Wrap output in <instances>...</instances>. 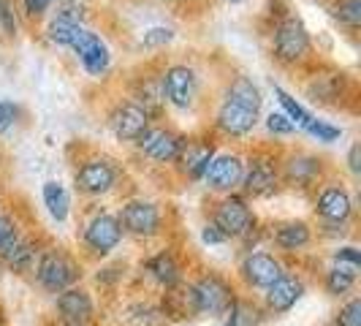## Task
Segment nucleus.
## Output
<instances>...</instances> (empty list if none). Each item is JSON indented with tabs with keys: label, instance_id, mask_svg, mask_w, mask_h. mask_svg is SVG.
Returning a JSON list of instances; mask_svg holds the SVG:
<instances>
[{
	"label": "nucleus",
	"instance_id": "1",
	"mask_svg": "<svg viewBox=\"0 0 361 326\" xmlns=\"http://www.w3.org/2000/svg\"><path fill=\"white\" fill-rule=\"evenodd\" d=\"M269 57L286 71H299L315 63V41L296 11L283 8L271 19L269 28Z\"/></svg>",
	"mask_w": 361,
	"mask_h": 326
},
{
	"label": "nucleus",
	"instance_id": "2",
	"mask_svg": "<svg viewBox=\"0 0 361 326\" xmlns=\"http://www.w3.org/2000/svg\"><path fill=\"white\" fill-rule=\"evenodd\" d=\"M209 220L226 234L228 242L245 245V250L261 248V242L267 239V226H261L253 210V201H247L239 191L217 196L209 210Z\"/></svg>",
	"mask_w": 361,
	"mask_h": 326
},
{
	"label": "nucleus",
	"instance_id": "3",
	"mask_svg": "<svg viewBox=\"0 0 361 326\" xmlns=\"http://www.w3.org/2000/svg\"><path fill=\"white\" fill-rule=\"evenodd\" d=\"M166 109L177 114H196L204 104V73L190 60H171L158 68Z\"/></svg>",
	"mask_w": 361,
	"mask_h": 326
},
{
	"label": "nucleus",
	"instance_id": "4",
	"mask_svg": "<svg viewBox=\"0 0 361 326\" xmlns=\"http://www.w3.org/2000/svg\"><path fill=\"white\" fill-rule=\"evenodd\" d=\"M126 182V166L106 152H90L73 169V191L87 201H101L117 193Z\"/></svg>",
	"mask_w": 361,
	"mask_h": 326
},
{
	"label": "nucleus",
	"instance_id": "5",
	"mask_svg": "<svg viewBox=\"0 0 361 326\" xmlns=\"http://www.w3.org/2000/svg\"><path fill=\"white\" fill-rule=\"evenodd\" d=\"M33 286L44 294H60V291L71 289L76 283H82L85 277V261L79 253H71L68 248L63 245H44V250L38 253V261L33 272Z\"/></svg>",
	"mask_w": 361,
	"mask_h": 326
},
{
	"label": "nucleus",
	"instance_id": "6",
	"mask_svg": "<svg viewBox=\"0 0 361 326\" xmlns=\"http://www.w3.org/2000/svg\"><path fill=\"white\" fill-rule=\"evenodd\" d=\"M76 236H79L82 261H106L126 239L117 215L106 207H95L90 215L82 220V229Z\"/></svg>",
	"mask_w": 361,
	"mask_h": 326
},
{
	"label": "nucleus",
	"instance_id": "7",
	"mask_svg": "<svg viewBox=\"0 0 361 326\" xmlns=\"http://www.w3.org/2000/svg\"><path fill=\"white\" fill-rule=\"evenodd\" d=\"M326 177H331V171H329V163H326L324 155H318L312 150H305V147H290L286 152H280V182H283V191L312 196Z\"/></svg>",
	"mask_w": 361,
	"mask_h": 326
},
{
	"label": "nucleus",
	"instance_id": "8",
	"mask_svg": "<svg viewBox=\"0 0 361 326\" xmlns=\"http://www.w3.org/2000/svg\"><path fill=\"white\" fill-rule=\"evenodd\" d=\"M114 215L120 220L123 234L136 239V242H155L169 229L163 204L149 199V196H128V199L120 201Z\"/></svg>",
	"mask_w": 361,
	"mask_h": 326
},
{
	"label": "nucleus",
	"instance_id": "9",
	"mask_svg": "<svg viewBox=\"0 0 361 326\" xmlns=\"http://www.w3.org/2000/svg\"><path fill=\"white\" fill-rule=\"evenodd\" d=\"M283 191L280 182V152L255 147L245 152V174L239 182V193L247 201H269Z\"/></svg>",
	"mask_w": 361,
	"mask_h": 326
},
{
	"label": "nucleus",
	"instance_id": "10",
	"mask_svg": "<svg viewBox=\"0 0 361 326\" xmlns=\"http://www.w3.org/2000/svg\"><path fill=\"white\" fill-rule=\"evenodd\" d=\"M188 289L193 296L196 318H223L239 294L234 280L217 270H204L196 277H188Z\"/></svg>",
	"mask_w": 361,
	"mask_h": 326
},
{
	"label": "nucleus",
	"instance_id": "11",
	"mask_svg": "<svg viewBox=\"0 0 361 326\" xmlns=\"http://www.w3.org/2000/svg\"><path fill=\"white\" fill-rule=\"evenodd\" d=\"M288 272L283 255L271 253V250H245L236 261V272H234V283L236 289H242L245 294H261L267 291L277 280Z\"/></svg>",
	"mask_w": 361,
	"mask_h": 326
},
{
	"label": "nucleus",
	"instance_id": "12",
	"mask_svg": "<svg viewBox=\"0 0 361 326\" xmlns=\"http://www.w3.org/2000/svg\"><path fill=\"white\" fill-rule=\"evenodd\" d=\"M307 68L312 71L305 76V98L315 107H329V109H340L345 107V101H356L350 98L353 95V82L350 76L340 68H331V66H315L310 63Z\"/></svg>",
	"mask_w": 361,
	"mask_h": 326
},
{
	"label": "nucleus",
	"instance_id": "13",
	"mask_svg": "<svg viewBox=\"0 0 361 326\" xmlns=\"http://www.w3.org/2000/svg\"><path fill=\"white\" fill-rule=\"evenodd\" d=\"M185 131L169 126V123H152L145 133L133 142L136 155L149 166L158 169H171V163L177 161L182 145H185Z\"/></svg>",
	"mask_w": 361,
	"mask_h": 326
},
{
	"label": "nucleus",
	"instance_id": "14",
	"mask_svg": "<svg viewBox=\"0 0 361 326\" xmlns=\"http://www.w3.org/2000/svg\"><path fill=\"white\" fill-rule=\"evenodd\" d=\"M258 123H261V111L226 101V98H215L212 117H209V133L226 142H245L255 133Z\"/></svg>",
	"mask_w": 361,
	"mask_h": 326
},
{
	"label": "nucleus",
	"instance_id": "15",
	"mask_svg": "<svg viewBox=\"0 0 361 326\" xmlns=\"http://www.w3.org/2000/svg\"><path fill=\"white\" fill-rule=\"evenodd\" d=\"M312 215L318 223H350L356 220V199L343 180L326 177L312 193Z\"/></svg>",
	"mask_w": 361,
	"mask_h": 326
},
{
	"label": "nucleus",
	"instance_id": "16",
	"mask_svg": "<svg viewBox=\"0 0 361 326\" xmlns=\"http://www.w3.org/2000/svg\"><path fill=\"white\" fill-rule=\"evenodd\" d=\"M242 174H245V152H239V150H217L199 185L207 193L226 196V193L239 191Z\"/></svg>",
	"mask_w": 361,
	"mask_h": 326
},
{
	"label": "nucleus",
	"instance_id": "17",
	"mask_svg": "<svg viewBox=\"0 0 361 326\" xmlns=\"http://www.w3.org/2000/svg\"><path fill=\"white\" fill-rule=\"evenodd\" d=\"M307 294V280L302 272H286L283 277H277L267 291L258 294V302L267 313V318H280L288 315Z\"/></svg>",
	"mask_w": 361,
	"mask_h": 326
},
{
	"label": "nucleus",
	"instance_id": "18",
	"mask_svg": "<svg viewBox=\"0 0 361 326\" xmlns=\"http://www.w3.org/2000/svg\"><path fill=\"white\" fill-rule=\"evenodd\" d=\"M54 318L63 326H92L98 315V302L92 296V291L82 283H76L71 289L54 294Z\"/></svg>",
	"mask_w": 361,
	"mask_h": 326
},
{
	"label": "nucleus",
	"instance_id": "19",
	"mask_svg": "<svg viewBox=\"0 0 361 326\" xmlns=\"http://www.w3.org/2000/svg\"><path fill=\"white\" fill-rule=\"evenodd\" d=\"M152 126V120L147 117V111L142 107H136L130 98H117L106 111V128L114 136V142L126 147H133V142L145 133L147 128Z\"/></svg>",
	"mask_w": 361,
	"mask_h": 326
},
{
	"label": "nucleus",
	"instance_id": "20",
	"mask_svg": "<svg viewBox=\"0 0 361 326\" xmlns=\"http://www.w3.org/2000/svg\"><path fill=\"white\" fill-rule=\"evenodd\" d=\"M315 226L305 217H286L267 226V242L277 250V255H299L312 248Z\"/></svg>",
	"mask_w": 361,
	"mask_h": 326
},
{
	"label": "nucleus",
	"instance_id": "21",
	"mask_svg": "<svg viewBox=\"0 0 361 326\" xmlns=\"http://www.w3.org/2000/svg\"><path fill=\"white\" fill-rule=\"evenodd\" d=\"M217 152V142L212 133H204V136H185V145H182L177 161L171 163V171L180 177L182 182H201L207 166L212 161V155Z\"/></svg>",
	"mask_w": 361,
	"mask_h": 326
},
{
	"label": "nucleus",
	"instance_id": "22",
	"mask_svg": "<svg viewBox=\"0 0 361 326\" xmlns=\"http://www.w3.org/2000/svg\"><path fill=\"white\" fill-rule=\"evenodd\" d=\"M142 274L147 280L155 286L158 291H169V289H177L180 283L188 280V270H185V261L182 255L166 245V248H158L155 253H149L142 261Z\"/></svg>",
	"mask_w": 361,
	"mask_h": 326
},
{
	"label": "nucleus",
	"instance_id": "23",
	"mask_svg": "<svg viewBox=\"0 0 361 326\" xmlns=\"http://www.w3.org/2000/svg\"><path fill=\"white\" fill-rule=\"evenodd\" d=\"M76 57V63L82 66V71L87 73L90 79H106L111 68H114V54L111 47L106 44V38L101 33H95L92 28L85 30V36L79 38V44L71 49Z\"/></svg>",
	"mask_w": 361,
	"mask_h": 326
},
{
	"label": "nucleus",
	"instance_id": "24",
	"mask_svg": "<svg viewBox=\"0 0 361 326\" xmlns=\"http://www.w3.org/2000/svg\"><path fill=\"white\" fill-rule=\"evenodd\" d=\"M44 245H47V239L41 234L30 231V229H22V234L14 239V245L0 255V267L17 274V277H27L36 267L38 253L44 250Z\"/></svg>",
	"mask_w": 361,
	"mask_h": 326
},
{
	"label": "nucleus",
	"instance_id": "25",
	"mask_svg": "<svg viewBox=\"0 0 361 326\" xmlns=\"http://www.w3.org/2000/svg\"><path fill=\"white\" fill-rule=\"evenodd\" d=\"M136 107H142L147 111V117L152 123H166V101H163L161 92V79H158V71H142L128 87V95Z\"/></svg>",
	"mask_w": 361,
	"mask_h": 326
},
{
	"label": "nucleus",
	"instance_id": "26",
	"mask_svg": "<svg viewBox=\"0 0 361 326\" xmlns=\"http://www.w3.org/2000/svg\"><path fill=\"white\" fill-rule=\"evenodd\" d=\"M158 313L166 324H188L196 318V308H193V296H190V289H188V280L180 283L177 289L161 291L158 296Z\"/></svg>",
	"mask_w": 361,
	"mask_h": 326
},
{
	"label": "nucleus",
	"instance_id": "27",
	"mask_svg": "<svg viewBox=\"0 0 361 326\" xmlns=\"http://www.w3.org/2000/svg\"><path fill=\"white\" fill-rule=\"evenodd\" d=\"M217 98L234 101V104H242V107L255 109V111L264 109V92L258 87V82H255L253 76H247V73L226 76V82H223V87L217 92Z\"/></svg>",
	"mask_w": 361,
	"mask_h": 326
},
{
	"label": "nucleus",
	"instance_id": "28",
	"mask_svg": "<svg viewBox=\"0 0 361 326\" xmlns=\"http://www.w3.org/2000/svg\"><path fill=\"white\" fill-rule=\"evenodd\" d=\"M41 204H44L47 215L52 217L57 226H63V223L71 220V212H73L71 191L60 180H47L41 185Z\"/></svg>",
	"mask_w": 361,
	"mask_h": 326
},
{
	"label": "nucleus",
	"instance_id": "29",
	"mask_svg": "<svg viewBox=\"0 0 361 326\" xmlns=\"http://www.w3.org/2000/svg\"><path fill=\"white\" fill-rule=\"evenodd\" d=\"M359 286V270L356 267H345V264H331L321 274V289L331 299H348Z\"/></svg>",
	"mask_w": 361,
	"mask_h": 326
},
{
	"label": "nucleus",
	"instance_id": "30",
	"mask_svg": "<svg viewBox=\"0 0 361 326\" xmlns=\"http://www.w3.org/2000/svg\"><path fill=\"white\" fill-rule=\"evenodd\" d=\"M267 313L253 294H236L231 308L223 313V326H264Z\"/></svg>",
	"mask_w": 361,
	"mask_h": 326
},
{
	"label": "nucleus",
	"instance_id": "31",
	"mask_svg": "<svg viewBox=\"0 0 361 326\" xmlns=\"http://www.w3.org/2000/svg\"><path fill=\"white\" fill-rule=\"evenodd\" d=\"M87 25H76V22H66V19L49 17L44 25V38L52 44L54 49H66L71 52L73 47L79 44V38L85 36Z\"/></svg>",
	"mask_w": 361,
	"mask_h": 326
},
{
	"label": "nucleus",
	"instance_id": "32",
	"mask_svg": "<svg viewBox=\"0 0 361 326\" xmlns=\"http://www.w3.org/2000/svg\"><path fill=\"white\" fill-rule=\"evenodd\" d=\"M274 98H277V104H280V111H283L290 123L296 126V131H299V133H302V128L307 126L310 120L315 117V114H312V111H310V109L305 107V104H302V101H299L293 92L286 90L283 85H274Z\"/></svg>",
	"mask_w": 361,
	"mask_h": 326
},
{
	"label": "nucleus",
	"instance_id": "33",
	"mask_svg": "<svg viewBox=\"0 0 361 326\" xmlns=\"http://www.w3.org/2000/svg\"><path fill=\"white\" fill-rule=\"evenodd\" d=\"M329 17L334 19L345 33L356 36L361 28V0H331L329 3Z\"/></svg>",
	"mask_w": 361,
	"mask_h": 326
},
{
	"label": "nucleus",
	"instance_id": "34",
	"mask_svg": "<svg viewBox=\"0 0 361 326\" xmlns=\"http://www.w3.org/2000/svg\"><path fill=\"white\" fill-rule=\"evenodd\" d=\"M302 133H305L307 139H312V142H318V145H334V142L343 139V128L329 123V120H321L318 114L310 120L307 126L302 128Z\"/></svg>",
	"mask_w": 361,
	"mask_h": 326
},
{
	"label": "nucleus",
	"instance_id": "35",
	"mask_svg": "<svg viewBox=\"0 0 361 326\" xmlns=\"http://www.w3.org/2000/svg\"><path fill=\"white\" fill-rule=\"evenodd\" d=\"M177 41V30L174 28H166V25H155V28H147L142 38H139V49L147 52H161L166 47H171Z\"/></svg>",
	"mask_w": 361,
	"mask_h": 326
},
{
	"label": "nucleus",
	"instance_id": "36",
	"mask_svg": "<svg viewBox=\"0 0 361 326\" xmlns=\"http://www.w3.org/2000/svg\"><path fill=\"white\" fill-rule=\"evenodd\" d=\"M49 17L76 22V25H87L90 8H87V3H82V0H54L52 8H49Z\"/></svg>",
	"mask_w": 361,
	"mask_h": 326
},
{
	"label": "nucleus",
	"instance_id": "37",
	"mask_svg": "<svg viewBox=\"0 0 361 326\" xmlns=\"http://www.w3.org/2000/svg\"><path fill=\"white\" fill-rule=\"evenodd\" d=\"M128 321L133 326H158L163 321L161 313H158V305L149 302V299H139V302H130L126 308Z\"/></svg>",
	"mask_w": 361,
	"mask_h": 326
},
{
	"label": "nucleus",
	"instance_id": "38",
	"mask_svg": "<svg viewBox=\"0 0 361 326\" xmlns=\"http://www.w3.org/2000/svg\"><path fill=\"white\" fill-rule=\"evenodd\" d=\"M331 326H361V296L350 294L331 315Z\"/></svg>",
	"mask_w": 361,
	"mask_h": 326
},
{
	"label": "nucleus",
	"instance_id": "39",
	"mask_svg": "<svg viewBox=\"0 0 361 326\" xmlns=\"http://www.w3.org/2000/svg\"><path fill=\"white\" fill-rule=\"evenodd\" d=\"M22 220H19L17 212H11V210H3L0 212V255L6 253L11 245H14V239L22 234Z\"/></svg>",
	"mask_w": 361,
	"mask_h": 326
},
{
	"label": "nucleus",
	"instance_id": "40",
	"mask_svg": "<svg viewBox=\"0 0 361 326\" xmlns=\"http://www.w3.org/2000/svg\"><path fill=\"white\" fill-rule=\"evenodd\" d=\"M22 117H25L22 104L11 101V98H0V136H8L22 123Z\"/></svg>",
	"mask_w": 361,
	"mask_h": 326
},
{
	"label": "nucleus",
	"instance_id": "41",
	"mask_svg": "<svg viewBox=\"0 0 361 326\" xmlns=\"http://www.w3.org/2000/svg\"><path fill=\"white\" fill-rule=\"evenodd\" d=\"M264 131L269 133L271 139H290L293 133H299V131H296V126L290 123V120L283 114V111H280V109H277V111H269V114L264 117Z\"/></svg>",
	"mask_w": 361,
	"mask_h": 326
},
{
	"label": "nucleus",
	"instance_id": "42",
	"mask_svg": "<svg viewBox=\"0 0 361 326\" xmlns=\"http://www.w3.org/2000/svg\"><path fill=\"white\" fill-rule=\"evenodd\" d=\"M49 8H52L49 0H17L19 17L27 19V22H44L49 17Z\"/></svg>",
	"mask_w": 361,
	"mask_h": 326
},
{
	"label": "nucleus",
	"instance_id": "43",
	"mask_svg": "<svg viewBox=\"0 0 361 326\" xmlns=\"http://www.w3.org/2000/svg\"><path fill=\"white\" fill-rule=\"evenodd\" d=\"M331 264H345V267H361V250L356 245H345V242H337L334 250H331Z\"/></svg>",
	"mask_w": 361,
	"mask_h": 326
},
{
	"label": "nucleus",
	"instance_id": "44",
	"mask_svg": "<svg viewBox=\"0 0 361 326\" xmlns=\"http://www.w3.org/2000/svg\"><path fill=\"white\" fill-rule=\"evenodd\" d=\"M199 239H201V245H204V248H223V245H228L226 234L217 229L212 220H207V223L199 229Z\"/></svg>",
	"mask_w": 361,
	"mask_h": 326
},
{
	"label": "nucleus",
	"instance_id": "45",
	"mask_svg": "<svg viewBox=\"0 0 361 326\" xmlns=\"http://www.w3.org/2000/svg\"><path fill=\"white\" fill-rule=\"evenodd\" d=\"M95 280H98V286H106V289H114V286H120L123 280H126V270L117 264V267H101L98 274H95Z\"/></svg>",
	"mask_w": 361,
	"mask_h": 326
},
{
	"label": "nucleus",
	"instance_id": "46",
	"mask_svg": "<svg viewBox=\"0 0 361 326\" xmlns=\"http://www.w3.org/2000/svg\"><path fill=\"white\" fill-rule=\"evenodd\" d=\"M345 169L353 180L361 177V142H350L348 152H345Z\"/></svg>",
	"mask_w": 361,
	"mask_h": 326
},
{
	"label": "nucleus",
	"instance_id": "47",
	"mask_svg": "<svg viewBox=\"0 0 361 326\" xmlns=\"http://www.w3.org/2000/svg\"><path fill=\"white\" fill-rule=\"evenodd\" d=\"M223 6H242V3H247V0H220Z\"/></svg>",
	"mask_w": 361,
	"mask_h": 326
},
{
	"label": "nucleus",
	"instance_id": "48",
	"mask_svg": "<svg viewBox=\"0 0 361 326\" xmlns=\"http://www.w3.org/2000/svg\"><path fill=\"white\" fill-rule=\"evenodd\" d=\"M6 210V199H3V193H0V212Z\"/></svg>",
	"mask_w": 361,
	"mask_h": 326
},
{
	"label": "nucleus",
	"instance_id": "49",
	"mask_svg": "<svg viewBox=\"0 0 361 326\" xmlns=\"http://www.w3.org/2000/svg\"><path fill=\"white\" fill-rule=\"evenodd\" d=\"M3 163H6V158H3V150H0V169H3Z\"/></svg>",
	"mask_w": 361,
	"mask_h": 326
},
{
	"label": "nucleus",
	"instance_id": "50",
	"mask_svg": "<svg viewBox=\"0 0 361 326\" xmlns=\"http://www.w3.org/2000/svg\"><path fill=\"white\" fill-rule=\"evenodd\" d=\"M0 326H6V318H3V310H0Z\"/></svg>",
	"mask_w": 361,
	"mask_h": 326
},
{
	"label": "nucleus",
	"instance_id": "51",
	"mask_svg": "<svg viewBox=\"0 0 361 326\" xmlns=\"http://www.w3.org/2000/svg\"><path fill=\"white\" fill-rule=\"evenodd\" d=\"M158 3H177V0H158Z\"/></svg>",
	"mask_w": 361,
	"mask_h": 326
},
{
	"label": "nucleus",
	"instance_id": "52",
	"mask_svg": "<svg viewBox=\"0 0 361 326\" xmlns=\"http://www.w3.org/2000/svg\"><path fill=\"white\" fill-rule=\"evenodd\" d=\"M49 3H54V0H49Z\"/></svg>",
	"mask_w": 361,
	"mask_h": 326
},
{
	"label": "nucleus",
	"instance_id": "53",
	"mask_svg": "<svg viewBox=\"0 0 361 326\" xmlns=\"http://www.w3.org/2000/svg\"><path fill=\"white\" fill-rule=\"evenodd\" d=\"M188 3H190V0H188Z\"/></svg>",
	"mask_w": 361,
	"mask_h": 326
}]
</instances>
